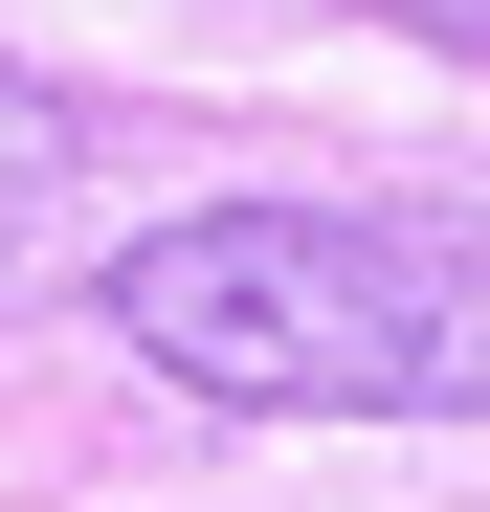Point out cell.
I'll return each instance as SVG.
<instances>
[{
  "instance_id": "6da1fadb",
  "label": "cell",
  "mask_w": 490,
  "mask_h": 512,
  "mask_svg": "<svg viewBox=\"0 0 490 512\" xmlns=\"http://www.w3.org/2000/svg\"><path fill=\"white\" fill-rule=\"evenodd\" d=\"M112 334L201 401H335V423H490V245L357 201H223L112 268Z\"/></svg>"
},
{
  "instance_id": "7a4b0ae2",
  "label": "cell",
  "mask_w": 490,
  "mask_h": 512,
  "mask_svg": "<svg viewBox=\"0 0 490 512\" xmlns=\"http://www.w3.org/2000/svg\"><path fill=\"white\" fill-rule=\"evenodd\" d=\"M67 179H90V112H67V90H23V67H0V223H45Z\"/></svg>"
},
{
  "instance_id": "3957f363",
  "label": "cell",
  "mask_w": 490,
  "mask_h": 512,
  "mask_svg": "<svg viewBox=\"0 0 490 512\" xmlns=\"http://www.w3.org/2000/svg\"><path fill=\"white\" fill-rule=\"evenodd\" d=\"M379 23H424V45H468V67H490V0H379Z\"/></svg>"
}]
</instances>
